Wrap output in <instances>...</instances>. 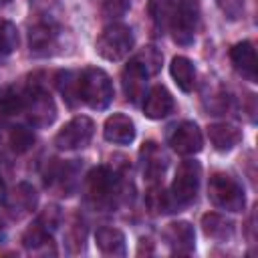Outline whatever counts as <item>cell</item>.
<instances>
[{"label": "cell", "instance_id": "1", "mask_svg": "<svg viewBox=\"0 0 258 258\" xmlns=\"http://www.w3.org/2000/svg\"><path fill=\"white\" fill-rule=\"evenodd\" d=\"M79 99L91 109L103 111L113 101V83L103 69L89 67L79 75Z\"/></svg>", "mask_w": 258, "mask_h": 258}, {"label": "cell", "instance_id": "2", "mask_svg": "<svg viewBox=\"0 0 258 258\" xmlns=\"http://www.w3.org/2000/svg\"><path fill=\"white\" fill-rule=\"evenodd\" d=\"M208 198L216 208L226 212H242L246 206L244 187L240 185L238 179H234L224 171L212 173L208 183Z\"/></svg>", "mask_w": 258, "mask_h": 258}, {"label": "cell", "instance_id": "3", "mask_svg": "<svg viewBox=\"0 0 258 258\" xmlns=\"http://www.w3.org/2000/svg\"><path fill=\"white\" fill-rule=\"evenodd\" d=\"M133 48V32L125 24H109L97 36L95 50L105 60H121Z\"/></svg>", "mask_w": 258, "mask_h": 258}, {"label": "cell", "instance_id": "4", "mask_svg": "<svg viewBox=\"0 0 258 258\" xmlns=\"http://www.w3.org/2000/svg\"><path fill=\"white\" fill-rule=\"evenodd\" d=\"M117 189V175L107 165H99L89 171L85 179V200L95 208H109Z\"/></svg>", "mask_w": 258, "mask_h": 258}, {"label": "cell", "instance_id": "5", "mask_svg": "<svg viewBox=\"0 0 258 258\" xmlns=\"http://www.w3.org/2000/svg\"><path fill=\"white\" fill-rule=\"evenodd\" d=\"M200 177H202V165L194 159H185L177 165L175 179L171 183V200L175 208H183L196 200L198 187H200Z\"/></svg>", "mask_w": 258, "mask_h": 258}, {"label": "cell", "instance_id": "6", "mask_svg": "<svg viewBox=\"0 0 258 258\" xmlns=\"http://www.w3.org/2000/svg\"><path fill=\"white\" fill-rule=\"evenodd\" d=\"M171 32L177 44H191L198 24H200V2L198 0H179L171 10Z\"/></svg>", "mask_w": 258, "mask_h": 258}, {"label": "cell", "instance_id": "7", "mask_svg": "<svg viewBox=\"0 0 258 258\" xmlns=\"http://www.w3.org/2000/svg\"><path fill=\"white\" fill-rule=\"evenodd\" d=\"M22 111L28 115V121L34 127H46L56 117L52 97L38 85H32L22 93Z\"/></svg>", "mask_w": 258, "mask_h": 258}, {"label": "cell", "instance_id": "8", "mask_svg": "<svg viewBox=\"0 0 258 258\" xmlns=\"http://www.w3.org/2000/svg\"><path fill=\"white\" fill-rule=\"evenodd\" d=\"M95 133V123L85 117V115H79V117H73L69 123H64L58 133L54 135V145L58 149H81L85 145H89L91 137Z\"/></svg>", "mask_w": 258, "mask_h": 258}, {"label": "cell", "instance_id": "9", "mask_svg": "<svg viewBox=\"0 0 258 258\" xmlns=\"http://www.w3.org/2000/svg\"><path fill=\"white\" fill-rule=\"evenodd\" d=\"M81 165L77 161H58L54 159L44 171V185L50 187L56 196H71L79 185Z\"/></svg>", "mask_w": 258, "mask_h": 258}, {"label": "cell", "instance_id": "10", "mask_svg": "<svg viewBox=\"0 0 258 258\" xmlns=\"http://www.w3.org/2000/svg\"><path fill=\"white\" fill-rule=\"evenodd\" d=\"M167 143L179 155H194L202 149L204 137H202L200 127L194 121H181L171 127V131L167 135Z\"/></svg>", "mask_w": 258, "mask_h": 258}, {"label": "cell", "instance_id": "11", "mask_svg": "<svg viewBox=\"0 0 258 258\" xmlns=\"http://www.w3.org/2000/svg\"><path fill=\"white\" fill-rule=\"evenodd\" d=\"M163 240L171 254H191L196 248V232L189 222H171L163 230Z\"/></svg>", "mask_w": 258, "mask_h": 258}, {"label": "cell", "instance_id": "12", "mask_svg": "<svg viewBox=\"0 0 258 258\" xmlns=\"http://www.w3.org/2000/svg\"><path fill=\"white\" fill-rule=\"evenodd\" d=\"M36 204H38V194H36V189H34L30 183H26V181L18 183V185L6 196V210H8V214H10L12 218H16V220H20V218L32 214L34 208H36Z\"/></svg>", "mask_w": 258, "mask_h": 258}, {"label": "cell", "instance_id": "13", "mask_svg": "<svg viewBox=\"0 0 258 258\" xmlns=\"http://www.w3.org/2000/svg\"><path fill=\"white\" fill-rule=\"evenodd\" d=\"M230 60L238 75H242L246 81L256 83L258 77V62H256V50L250 40H242L230 48Z\"/></svg>", "mask_w": 258, "mask_h": 258}, {"label": "cell", "instance_id": "14", "mask_svg": "<svg viewBox=\"0 0 258 258\" xmlns=\"http://www.w3.org/2000/svg\"><path fill=\"white\" fill-rule=\"evenodd\" d=\"M58 44V28L50 22H36L28 32V46L32 54L46 56Z\"/></svg>", "mask_w": 258, "mask_h": 258}, {"label": "cell", "instance_id": "15", "mask_svg": "<svg viewBox=\"0 0 258 258\" xmlns=\"http://www.w3.org/2000/svg\"><path fill=\"white\" fill-rule=\"evenodd\" d=\"M103 137L115 145H129L135 139V123L123 113H113L105 119Z\"/></svg>", "mask_w": 258, "mask_h": 258}, {"label": "cell", "instance_id": "16", "mask_svg": "<svg viewBox=\"0 0 258 258\" xmlns=\"http://www.w3.org/2000/svg\"><path fill=\"white\" fill-rule=\"evenodd\" d=\"M173 111V97L163 85H155L149 89L143 101V113L149 119H163Z\"/></svg>", "mask_w": 258, "mask_h": 258}, {"label": "cell", "instance_id": "17", "mask_svg": "<svg viewBox=\"0 0 258 258\" xmlns=\"http://www.w3.org/2000/svg\"><path fill=\"white\" fill-rule=\"evenodd\" d=\"M141 161H143V175L149 181H159L165 167H167V157L163 149L155 141H147L141 147Z\"/></svg>", "mask_w": 258, "mask_h": 258}, {"label": "cell", "instance_id": "18", "mask_svg": "<svg viewBox=\"0 0 258 258\" xmlns=\"http://www.w3.org/2000/svg\"><path fill=\"white\" fill-rule=\"evenodd\" d=\"M208 137L218 151H230L242 141V131L232 123H212L208 127Z\"/></svg>", "mask_w": 258, "mask_h": 258}, {"label": "cell", "instance_id": "19", "mask_svg": "<svg viewBox=\"0 0 258 258\" xmlns=\"http://www.w3.org/2000/svg\"><path fill=\"white\" fill-rule=\"evenodd\" d=\"M22 244H24L26 250L32 252V254H48V250H50L52 254H56L54 244H52V238H50V230L44 228L38 220H36V224H32V226L22 234Z\"/></svg>", "mask_w": 258, "mask_h": 258}, {"label": "cell", "instance_id": "20", "mask_svg": "<svg viewBox=\"0 0 258 258\" xmlns=\"http://www.w3.org/2000/svg\"><path fill=\"white\" fill-rule=\"evenodd\" d=\"M145 81H147V75L133 60H129V64L121 73V83H123V91H125L127 101L137 103L145 95Z\"/></svg>", "mask_w": 258, "mask_h": 258}, {"label": "cell", "instance_id": "21", "mask_svg": "<svg viewBox=\"0 0 258 258\" xmlns=\"http://www.w3.org/2000/svg\"><path fill=\"white\" fill-rule=\"evenodd\" d=\"M202 230H204V234L208 238L218 240V242H226V240H230L234 236V222L228 220L222 214L210 212V214L202 216Z\"/></svg>", "mask_w": 258, "mask_h": 258}, {"label": "cell", "instance_id": "22", "mask_svg": "<svg viewBox=\"0 0 258 258\" xmlns=\"http://www.w3.org/2000/svg\"><path fill=\"white\" fill-rule=\"evenodd\" d=\"M97 248L107 256H123L125 254V234L119 228L103 226L95 234Z\"/></svg>", "mask_w": 258, "mask_h": 258}, {"label": "cell", "instance_id": "23", "mask_svg": "<svg viewBox=\"0 0 258 258\" xmlns=\"http://www.w3.org/2000/svg\"><path fill=\"white\" fill-rule=\"evenodd\" d=\"M169 73H171V79L175 81V85L183 93L194 91V87H196V67L187 56H173V60L169 64Z\"/></svg>", "mask_w": 258, "mask_h": 258}, {"label": "cell", "instance_id": "24", "mask_svg": "<svg viewBox=\"0 0 258 258\" xmlns=\"http://www.w3.org/2000/svg\"><path fill=\"white\" fill-rule=\"evenodd\" d=\"M147 77H151V75H155L159 69H161V60H163V56H161V52L155 48V46H145L139 54H135L133 58H131Z\"/></svg>", "mask_w": 258, "mask_h": 258}, {"label": "cell", "instance_id": "25", "mask_svg": "<svg viewBox=\"0 0 258 258\" xmlns=\"http://www.w3.org/2000/svg\"><path fill=\"white\" fill-rule=\"evenodd\" d=\"M79 75L81 73H75V71H67V73H60L58 75V89L64 97V101L75 107L81 99H79Z\"/></svg>", "mask_w": 258, "mask_h": 258}, {"label": "cell", "instance_id": "26", "mask_svg": "<svg viewBox=\"0 0 258 258\" xmlns=\"http://www.w3.org/2000/svg\"><path fill=\"white\" fill-rule=\"evenodd\" d=\"M85 236H87L85 224L79 218H73V222L69 224L67 234H64V240H67V246H69L71 254H79L85 248Z\"/></svg>", "mask_w": 258, "mask_h": 258}, {"label": "cell", "instance_id": "27", "mask_svg": "<svg viewBox=\"0 0 258 258\" xmlns=\"http://www.w3.org/2000/svg\"><path fill=\"white\" fill-rule=\"evenodd\" d=\"M18 44L16 26L4 18H0V54H10Z\"/></svg>", "mask_w": 258, "mask_h": 258}, {"label": "cell", "instance_id": "28", "mask_svg": "<svg viewBox=\"0 0 258 258\" xmlns=\"http://www.w3.org/2000/svg\"><path fill=\"white\" fill-rule=\"evenodd\" d=\"M10 145L16 153H24L34 145V133L26 127H14L10 131Z\"/></svg>", "mask_w": 258, "mask_h": 258}, {"label": "cell", "instance_id": "29", "mask_svg": "<svg viewBox=\"0 0 258 258\" xmlns=\"http://www.w3.org/2000/svg\"><path fill=\"white\" fill-rule=\"evenodd\" d=\"M149 14L157 28H163L171 18V2L169 0H151Z\"/></svg>", "mask_w": 258, "mask_h": 258}, {"label": "cell", "instance_id": "30", "mask_svg": "<svg viewBox=\"0 0 258 258\" xmlns=\"http://www.w3.org/2000/svg\"><path fill=\"white\" fill-rule=\"evenodd\" d=\"M127 10H129L127 0H105L101 6V14L105 18H121V16H125Z\"/></svg>", "mask_w": 258, "mask_h": 258}, {"label": "cell", "instance_id": "31", "mask_svg": "<svg viewBox=\"0 0 258 258\" xmlns=\"http://www.w3.org/2000/svg\"><path fill=\"white\" fill-rule=\"evenodd\" d=\"M38 222H40L44 228L52 230V228L60 222V212H58V208H56V206H48V208H44V212L38 216Z\"/></svg>", "mask_w": 258, "mask_h": 258}, {"label": "cell", "instance_id": "32", "mask_svg": "<svg viewBox=\"0 0 258 258\" xmlns=\"http://www.w3.org/2000/svg\"><path fill=\"white\" fill-rule=\"evenodd\" d=\"M218 4L222 6V10L230 16V18H236V16H240V12H242V0H228V2H224V0H218Z\"/></svg>", "mask_w": 258, "mask_h": 258}, {"label": "cell", "instance_id": "33", "mask_svg": "<svg viewBox=\"0 0 258 258\" xmlns=\"http://www.w3.org/2000/svg\"><path fill=\"white\" fill-rule=\"evenodd\" d=\"M8 2H10V0H0V4H8Z\"/></svg>", "mask_w": 258, "mask_h": 258}, {"label": "cell", "instance_id": "34", "mask_svg": "<svg viewBox=\"0 0 258 258\" xmlns=\"http://www.w3.org/2000/svg\"><path fill=\"white\" fill-rule=\"evenodd\" d=\"M0 131H2V115H0Z\"/></svg>", "mask_w": 258, "mask_h": 258}, {"label": "cell", "instance_id": "35", "mask_svg": "<svg viewBox=\"0 0 258 258\" xmlns=\"http://www.w3.org/2000/svg\"><path fill=\"white\" fill-rule=\"evenodd\" d=\"M0 230H2V220H0Z\"/></svg>", "mask_w": 258, "mask_h": 258}]
</instances>
